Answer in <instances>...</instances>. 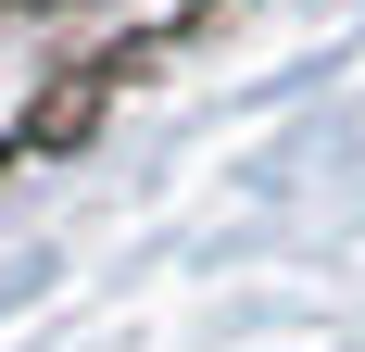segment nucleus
Listing matches in <instances>:
<instances>
[{"instance_id": "obj_1", "label": "nucleus", "mask_w": 365, "mask_h": 352, "mask_svg": "<svg viewBox=\"0 0 365 352\" xmlns=\"http://www.w3.org/2000/svg\"><path fill=\"white\" fill-rule=\"evenodd\" d=\"M101 88H113V63H88V76H63V88H51V113H38V126H26V151H63L76 126L101 113Z\"/></svg>"}]
</instances>
